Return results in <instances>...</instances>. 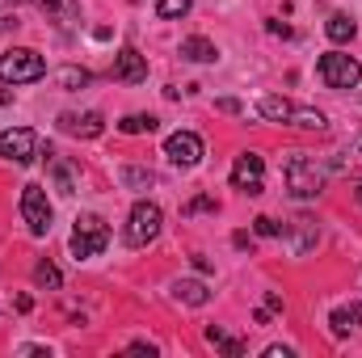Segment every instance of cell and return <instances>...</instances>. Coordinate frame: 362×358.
I'll list each match as a JSON object with an SVG mask.
<instances>
[{
  "instance_id": "obj_15",
  "label": "cell",
  "mask_w": 362,
  "mask_h": 358,
  "mask_svg": "<svg viewBox=\"0 0 362 358\" xmlns=\"http://www.w3.org/2000/svg\"><path fill=\"white\" fill-rule=\"evenodd\" d=\"M181 55L194 59V64H211V59H215V47H211L206 38H185V42H181Z\"/></svg>"
},
{
  "instance_id": "obj_8",
  "label": "cell",
  "mask_w": 362,
  "mask_h": 358,
  "mask_svg": "<svg viewBox=\"0 0 362 358\" xmlns=\"http://www.w3.org/2000/svg\"><path fill=\"white\" fill-rule=\"evenodd\" d=\"M165 156L181 165V169H194L198 161H202V139L194 135V131H177V135H169L165 139Z\"/></svg>"
},
{
  "instance_id": "obj_10",
  "label": "cell",
  "mask_w": 362,
  "mask_h": 358,
  "mask_svg": "<svg viewBox=\"0 0 362 358\" xmlns=\"http://www.w3.org/2000/svg\"><path fill=\"white\" fill-rule=\"evenodd\" d=\"M114 76L127 81V85H139V81H148V59L135 47H122L118 59H114Z\"/></svg>"
},
{
  "instance_id": "obj_1",
  "label": "cell",
  "mask_w": 362,
  "mask_h": 358,
  "mask_svg": "<svg viewBox=\"0 0 362 358\" xmlns=\"http://www.w3.org/2000/svg\"><path fill=\"white\" fill-rule=\"evenodd\" d=\"M42 76H47V64H42L38 51L17 47V51L0 55V81L4 85H30V81H42Z\"/></svg>"
},
{
  "instance_id": "obj_27",
  "label": "cell",
  "mask_w": 362,
  "mask_h": 358,
  "mask_svg": "<svg viewBox=\"0 0 362 358\" xmlns=\"http://www.w3.org/2000/svg\"><path fill=\"white\" fill-rule=\"evenodd\" d=\"M266 358H291V350H286V346H270V350H266Z\"/></svg>"
},
{
  "instance_id": "obj_3",
  "label": "cell",
  "mask_w": 362,
  "mask_h": 358,
  "mask_svg": "<svg viewBox=\"0 0 362 358\" xmlns=\"http://www.w3.org/2000/svg\"><path fill=\"white\" fill-rule=\"evenodd\" d=\"M282 178H286V190H291L295 198H316V194L325 190V178H320L316 161H308V156H291V161L282 165Z\"/></svg>"
},
{
  "instance_id": "obj_14",
  "label": "cell",
  "mask_w": 362,
  "mask_h": 358,
  "mask_svg": "<svg viewBox=\"0 0 362 358\" xmlns=\"http://www.w3.org/2000/svg\"><path fill=\"white\" fill-rule=\"evenodd\" d=\"M354 30H358V25H354L346 13H333V17H329V25H325V34H329L333 42H350V38H354Z\"/></svg>"
},
{
  "instance_id": "obj_25",
  "label": "cell",
  "mask_w": 362,
  "mask_h": 358,
  "mask_svg": "<svg viewBox=\"0 0 362 358\" xmlns=\"http://www.w3.org/2000/svg\"><path fill=\"white\" fill-rule=\"evenodd\" d=\"M253 224H257V236H278V232H282V228H278V224H274L270 215H257V219H253Z\"/></svg>"
},
{
  "instance_id": "obj_13",
  "label": "cell",
  "mask_w": 362,
  "mask_h": 358,
  "mask_svg": "<svg viewBox=\"0 0 362 358\" xmlns=\"http://www.w3.org/2000/svg\"><path fill=\"white\" fill-rule=\"evenodd\" d=\"M350 325H358V329H362V308H358V304H350V308H337V312H333V333H337V337H346V333H350Z\"/></svg>"
},
{
  "instance_id": "obj_2",
  "label": "cell",
  "mask_w": 362,
  "mask_h": 358,
  "mask_svg": "<svg viewBox=\"0 0 362 358\" xmlns=\"http://www.w3.org/2000/svg\"><path fill=\"white\" fill-rule=\"evenodd\" d=\"M160 224H165V215H160L156 202H135L131 219H127V245L131 249H148L160 236Z\"/></svg>"
},
{
  "instance_id": "obj_7",
  "label": "cell",
  "mask_w": 362,
  "mask_h": 358,
  "mask_svg": "<svg viewBox=\"0 0 362 358\" xmlns=\"http://www.w3.org/2000/svg\"><path fill=\"white\" fill-rule=\"evenodd\" d=\"M34 152H38V135H34L30 127H17V131H4V135H0V156H4V161L30 165Z\"/></svg>"
},
{
  "instance_id": "obj_18",
  "label": "cell",
  "mask_w": 362,
  "mask_h": 358,
  "mask_svg": "<svg viewBox=\"0 0 362 358\" xmlns=\"http://www.w3.org/2000/svg\"><path fill=\"white\" fill-rule=\"evenodd\" d=\"M173 291H177V299H185V304H194V308H198V304H206V299H211V291H206V287H202V282H194V278H185V282H177V287H173Z\"/></svg>"
},
{
  "instance_id": "obj_22",
  "label": "cell",
  "mask_w": 362,
  "mask_h": 358,
  "mask_svg": "<svg viewBox=\"0 0 362 358\" xmlns=\"http://www.w3.org/2000/svg\"><path fill=\"white\" fill-rule=\"evenodd\" d=\"M156 13H160V17H181V13H189V0H160Z\"/></svg>"
},
{
  "instance_id": "obj_4",
  "label": "cell",
  "mask_w": 362,
  "mask_h": 358,
  "mask_svg": "<svg viewBox=\"0 0 362 358\" xmlns=\"http://www.w3.org/2000/svg\"><path fill=\"white\" fill-rule=\"evenodd\" d=\"M110 245V228L101 215H76V228H72V253L76 258H97L101 249Z\"/></svg>"
},
{
  "instance_id": "obj_24",
  "label": "cell",
  "mask_w": 362,
  "mask_h": 358,
  "mask_svg": "<svg viewBox=\"0 0 362 358\" xmlns=\"http://www.w3.org/2000/svg\"><path fill=\"white\" fill-rule=\"evenodd\" d=\"M198 211H215V198H194L181 207V215H198Z\"/></svg>"
},
{
  "instance_id": "obj_9",
  "label": "cell",
  "mask_w": 362,
  "mask_h": 358,
  "mask_svg": "<svg viewBox=\"0 0 362 358\" xmlns=\"http://www.w3.org/2000/svg\"><path fill=\"white\" fill-rule=\"evenodd\" d=\"M232 185L245 190V194H262V185H266V161L257 152H245L236 161V169H232Z\"/></svg>"
},
{
  "instance_id": "obj_6",
  "label": "cell",
  "mask_w": 362,
  "mask_h": 358,
  "mask_svg": "<svg viewBox=\"0 0 362 358\" xmlns=\"http://www.w3.org/2000/svg\"><path fill=\"white\" fill-rule=\"evenodd\" d=\"M21 219L34 236H47L51 232V202H47V190L42 185H25L21 190Z\"/></svg>"
},
{
  "instance_id": "obj_23",
  "label": "cell",
  "mask_w": 362,
  "mask_h": 358,
  "mask_svg": "<svg viewBox=\"0 0 362 358\" xmlns=\"http://www.w3.org/2000/svg\"><path fill=\"white\" fill-rule=\"evenodd\" d=\"M122 181L127 185H152V173L148 169H122Z\"/></svg>"
},
{
  "instance_id": "obj_12",
  "label": "cell",
  "mask_w": 362,
  "mask_h": 358,
  "mask_svg": "<svg viewBox=\"0 0 362 358\" xmlns=\"http://www.w3.org/2000/svg\"><path fill=\"white\" fill-rule=\"evenodd\" d=\"M257 110H262V118H270V122H291V101L286 97H262L257 101Z\"/></svg>"
},
{
  "instance_id": "obj_5",
  "label": "cell",
  "mask_w": 362,
  "mask_h": 358,
  "mask_svg": "<svg viewBox=\"0 0 362 358\" xmlns=\"http://www.w3.org/2000/svg\"><path fill=\"white\" fill-rule=\"evenodd\" d=\"M316 72H320V81H325L329 89H354V85L362 81L358 59H350V55H341V51H329V55H320Z\"/></svg>"
},
{
  "instance_id": "obj_16",
  "label": "cell",
  "mask_w": 362,
  "mask_h": 358,
  "mask_svg": "<svg viewBox=\"0 0 362 358\" xmlns=\"http://www.w3.org/2000/svg\"><path fill=\"white\" fill-rule=\"evenodd\" d=\"M118 131H122V135H144V131L152 135V131H156V118H152V114H127V118L118 122Z\"/></svg>"
},
{
  "instance_id": "obj_21",
  "label": "cell",
  "mask_w": 362,
  "mask_h": 358,
  "mask_svg": "<svg viewBox=\"0 0 362 358\" xmlns=\"http://www.w3.org/2000/svg\"><path fill=\"white\" fill-rule=\"evenodd\" d=\"M59 81H64V89H81V85H89V72H76V68H64V72H59Z\"/></svg>"
},
{
  "instance_id": "obj_28",
  "label": "cell",
  "mask_w": 362,
  "mask_h": 358,
  "mask_svg": "<svg viewBox=\"0 0 362 358\" xmlns=\"http://www.w3.org/2000/svg\"><path fill=\"white\" fill-rule=\"evenodd\" d=\"M354 198H358V202H362V178H358V190H354Z\"/></svg>"
},
{
  "instance_id": "obj_26",
  "label": "cell",
  "mask_w": 362,
  "mask_h": 358,
  "mask_svg": "<svg viewBox=\"0 0 362 358\" xmlns=\"http://www.w3.org/2000/svg\"><path fill=\"white\" fill-rule=\"evenodd\" d=\"M219 110H223V114H240V101H236V97H219Z\"/></svg>"
},
{
  "instance_id": "obj_20",
  "label": "cell",
  "mask_w": 362,
  "mask_h": 358,
  "mask_svg": "<svg viewBox=\"0 0 362 358\" xmlns=\"http://www.w3.org/2000/svg\"><path fill=\"white\" fill-rule=\"evenodd\" d=\"M34 282H38V287H51V291H55V287L64 282V274L51 266V262H38V266H34Z\"/></svg>"
},
{
  "instance_id": "obj_19",
  "label": "cell",
  "mask_w": 362,
  "mask_h": 358,
  "mask_svg": "<svg viewBox=\"0 0 362 358\" xmlns=\"http://www.w3.org/2000/svg\"><path fill=\"white\" fill-rule=\"evenodd\" d=\"M291 122L308 127V131H325V114L320 110H291Z\"/></svg>"
},
{
  "instance_id": "obj_11",
  "label": "cell",
  "mask_w": 362,
  "mask_h": 358,
  "mask_svg": "<svg viewBox=\"0 0 362 358\" xmlns=\"http://www.w3.org/2000/svg\"><path fill=\"white\" fill-rule=\"evenodd\" d=\"M59 127H64L68 135H81V139H97V135L105 131V127H101V114H64Z\"/></svg>"
},
{
  "instance_id": "obj_17",
  "label": "cell",
  "mask_w": 362,
  "mask_h": 358,
  "mask_svg": "<svg viewBox=\"0 0 362 358\" xmlns=\"http://www.w3.org/2000/svg\"><path fill=\"white\" fill-rule=\"evenodd\" d=\"M206 342H211V346H219L223 354H232V358H240V354H245V346H240L236 337H228V333H223L219 325H211V329H206Z\"/></svg>"
}]
</instances>
